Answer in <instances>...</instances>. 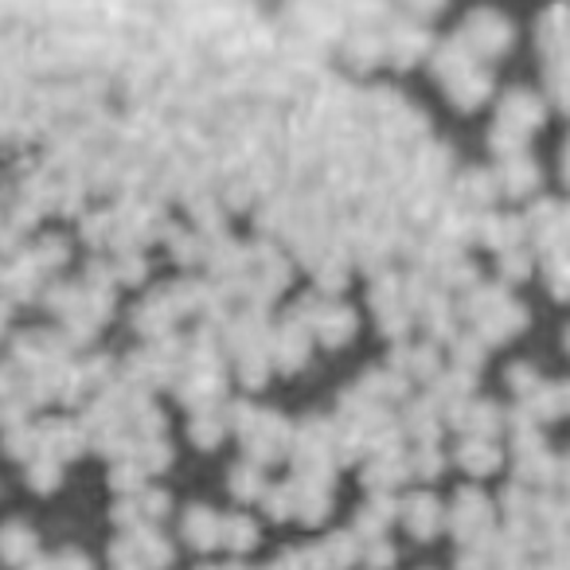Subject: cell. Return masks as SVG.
<instances>
[{
  "mask_svg": "<svg viewBox=\"0 0 570 570\" xmlns=\"http://www.w3.org/2000/svg\"><path fill=\"white\" fill-rule=\"evenodd\" d=\"M500 184H504L508 191L535 188V160H531L528 153H520V157H508L504 165H500Z\"/></svg>",
  "mask_w": 570,
  "mask_h": 570,
  "instance_id": "obj_5",
  "label": "cell"
},
{
  "mask_svg": "<svg viewBox=\"0 0 570 570\" xmlns=\"http://www.w3.org/2000/svg\"><path fill=\"white\" fill-rule=\"evenodd\" d=\"M458 40L473 51V59H497V56H504L508 43H512V24H508L500 12L484 9V12H473V17L465 20V28L458 32Z\"/></svg>",
  "mask_w": 570,
  "mask_h": 570,
  "instance_id": "obj_1",
  "label": "cell"
},
{
  "mask_svg": "<svg viewBox=\"0 0 570 570\" xmlns=\"http://www.w3.org/2000/svg\"><path fill=\"white\" fill-rule=\"evenodd\" d=\"M403 9L411 12V20H426L445 9V0H403Z\"/></svg>",
  "mask_w": 570,
  "mask_h": 570,
  "instance_id": "obj_6",
  "label": "cell"
},
{
  "mask_svg": "<svg viewBox=\"0 0 570 570\" xmlns=\"http://www.w3.org/2000/svg\"><path fill=\"white\" fill-rule=\"evenodd\" d=\"M489 90H492V79H489V71H481V63L465 67L461 75L445 79V95H450L461 110H476V106L489 98Z\"/></svg>",
  "mask_w": 570,
  "mask_h": 570,
  "instance_id": "obj_4",
  "label": "cell"
},
{
  "mask_svg": "<svg viewBox=\"0 0 570 570\" xmlns=\"http://www.w3.org/2000/svg\"><path fill=\"white\" fill-rule=\"evenodd\" d=\"M547 118V106L539 95H531V90H512V95L500 102V114H497V126L504 129H515V134L531 137L539 126H543Z\"/></svg>",
  "mask_w": 570,
  "mask_h": 570,
  "instance_id": "obj_2",
  "label": "cell"
},
{
  "mask_svg": "<svg viewBox=\"0 0 570 570\" xmlns=\"http://www.w3.org/2000/svg\"><path fill=\"white\" fill-rule=\"evenodd\" d=\"M426 48H430L426 32H422V24H419V20H411V17L399 20V24H391L387 40H383V51H387L395 63H414V59H419Z\"/></svg>",
  "mask_w": 570,
  "mask_h": 570,
  "instance_id": "obj_3",
  "label": "cell"
}]
</instances>
